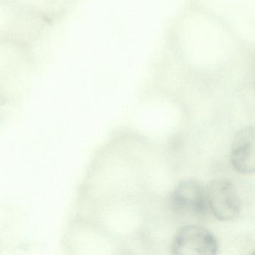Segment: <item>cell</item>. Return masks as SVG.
Masks as SVG:
<instances>
[{
	"instance_id": "cell-1",
	"label": "cell",
	"mask_w": 255,
	"mask_h": 255,
	"mask_svg": "<svg viewBox=\"0 0 255 255\" xmlns=\"http://www.w3.org/2000/svg\"><path fill=\"white\" fill-rule=\"evenodd\" d=\"M48 24L11 0H0V41L26 46Z\"/></svg>"
},
{
	"instance_id": "cell-2",
	"label": "cell",
	"mask_w": 255,
	"mask_h": 255,
	"mask_svg": "<svg viewBox=\"0 0 255 255\" xmlns=\"http://www.w3.org/2000/svg\"><path fill=\"white\" fill-rule=\"evenodd\" d=\"M205 189L209 210L218 219L231 221L238 217L241 202L232 182L225 179L213 180Z\"/></svg>"
},
{
	"instance_id": "cell-3",
	"label": "cell",
	"mask_w": 255,
	"mask_h": 255,
	"mask_svg": "<svg viewBox=\"0 0 255 255\" xmlns=\"http://www.w3.org/2000/svg\"><path fill=\"white\" fill-rule=\"evenodd\" d=\"M173 210L185 217L202 218L209 211L205 186L195 180L179 183L170 198Z\"/></svg>"
},
{
	"instance_id": "cell-4",
	"label": "cell",
	"mask_w": 255,
	"mask_h": 255,
	"mask_svg": "<svg viewBox=\"0 0 255 255\" xmlns=\"http://www.w3.org/2000/svg\"><path fill=\"white\" fill-rule=\"evenodd\" d=\"M219 244L208 230L198 225H187L178 231L173 240L171 250L177 255H213Z\"/></svg>"
},
{
	"instance_id": "cell-5",
	"label": "cell",
	"mask_w": 255,
	"mask_h": 255,
	"mask_svg": "<svg viewBox=\"0 0 255 255\" xmlns=\"http://www.w3.org/2000/svg\"><path fill=\"white\" fill-rule=\"evenodd\" d=\"M231 162L238 172H255V132L253 127L243 128L236 134L231 147Z\"/></svg>"
},
{
	"instance_id": "cell-6",
	"label": "cell",
	"mask_w": 255,
	"mask_h": 255,
	"mask_svg": "<svg viewBox=\"0 0 255 255\" xmlns=\"http://www.w3.org/2000/svg\"><path fill=\"white\" fill-rule=\"evenodd\" d=\"M47 23L62 18L72 6L74 0H11Z\"/></svg>"
}]
</instances>
